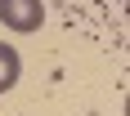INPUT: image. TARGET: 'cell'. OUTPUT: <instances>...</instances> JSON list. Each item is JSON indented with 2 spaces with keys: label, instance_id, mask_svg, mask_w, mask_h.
<instances>
[{
  "label": "cell",
  "instance_id": "6da1fadb",
  "mask_svg": "<svg viewBox=\"0 0 130 116\" xmlns=\"http://www.w3.org/2000/svg\"><path fill=\"white\" fill-rule=\"evenodd\" d=\"M0 22L9 27V31H40L45 22V5L40 0H0Z\"/></svg>",
  "mask_w": 130,
  "mask_h": 116
},
{
  "label": "cell",
  "instance_id": "7a4b0ae2",
  "mask_svg": "<svg viewBox=\"0 0 130 116\" xmlns=\"http://www.w3.org/2000/svg\"><path fill=\"white\" fill-rule=\"evenodd\" d=\"M18 72H23V63H18V49L0 40V94L18 85Z\"/></svg>",
  "mask_w": 130,
  "mask_h": 116
}]
</instances>
